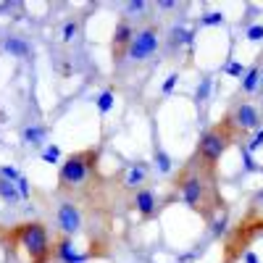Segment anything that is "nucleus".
<instances>
[{
	"mask_svg": "<svg viewBox=\"0 0 263 263\" xmlns=\"http://www.w3.org/2000/svg\"><path fill=\"white\" fill-rule=\"evenodd\" d=\"M260 87V61L258 63H253L250 69L245 71V77H242V92L245 95H250V92H255Z\"/></svg>",
	"mask_w": 263,
	"mask_h": 263,
	"instance_id": "nucleus-13",
	"label": "nucleus"
},
{
	"mask_svg": "<svg viewBox=\"0 0 263 263\" xmlns=\"http://www.w3.org/2000/svg\"><path fill=\"white\" fill-rule=\"evenodd\" d=\"M98 158H100L98 147H84V150H77L71 156H66L58 168V192H69L74 187H82L90 179V174L98 168Z\"/></svg>",
	"mask_w": 263,
	"mask_h": 263,
	"instance_id": "nucleus-4",
	"label": "nucleus"
},
{
	"mask_svg": "<svg viewBox=\"0 0 263 263\" xmlns=\"http://www.w3.org/2000/svg\"><path fill=\"white\" fill-rule=\"evenodd\" d=\"M132 208L140 213L142 221H150V218H156L161 205H158V195L153 192L150 187H140L135 190V197H132Z\"/></svg>",
	"mask_w": 263,
	"mask_h": 263,
	"instance_id": "nucleus-8",
	"label": "nucleus"
},
{
	"mask_svg": "<svg viewBox=\"0 0 263 263\" xmlns=\"http://www.w3.org/2000/svg\"><path fill=\"white\" fill-rule=\"evenodd\" d=\"M260 234H263V213L250 208L242 218H239V224L229 232V237H227V242H224V263L242 260V255L253 245V239L260 237Z\"/></svg>",
	"mask_w": 263,
	"mask_h": 263,
	"instance_id": "nucleus-5",
	"label": "nucleus"
},
{
	"mask_svg": "<svg viewBox=\"0 0 263 263\" xmlns=\"http://www.w3.org/2000/svg\"><path fill=\"white\" fill-rule=\"evenodd\" d=\"M192 32L190 29H184V27H174L171 29V48H177V45H190L192 42Z\"/></svg>",
	"mask_w": 263,
	"mask_h": 263,
	"instance_id": "nucleus-16",
	"label": "nucleus"
},
{
	"mask_svg": "<svg viewBox=\"0 0 263 263\" xmlns=\"http://www.w3.org/2000/svg\"><path fill=\"white\" fill-rule=\"evenodd\" d=\"M250 208H255L258 213H263V190H260V192H255V197H253Z\"/></svg>",
	"mask_w": 263,
	"mask_h": 263,
	"instance_id": "nucleus-28",
	"label": "nucleus"
},
{
	"mask_svg": "<svg viewBox=\"0 0 263 263\" xmlns=\"http://www.w3.org/2000/svg\"><path fill=\"white\" fill-rule=\"evenodd\" d=\"M200 24H203V27H218V24H224V13H218V11L205 13V16L200 18Z\"/></svg>",
	"mask_w": 263,
	"mask_h": 263,
	"instance_id": "nucleus-22",
	"label": "nucleus"
},
{
	"mask_svg": "<svg viewBox=\"0 0 263 263\" xmlns=\"http://www.w3.org/2000/svg\"><path fill=\"white\" fill-rule=\"evenodd\" d=\"M156 166H158L161 174H168L171 171V158H168V153L161 145H156Z\"/></svg>",
	"mask_w": 263,
	"mask_h": 263,
	"instance_id": "nucleus-19",
	"label": "nucleus"
},
{
	"mask_svg": "<svg viewBox=\"0 0 263 263\" xmlns=\"http://www.w3.org/2000/svg\"><path fill=\"white\" fill-rule=\"evenodd\" d=\"M3 48L11 53V55H16V58H27L29 55V45L21 37H8L6 42H3Z\"/></svg>",
	"mask_w": 263,
	"mask_h": 263,
	"instance_id": "nucleus-15",
	"label": "nucleus"
},
{
	"mask_svg": "<svg viewBox=\"0 0 263 263\" xmlns=\"http://www.w3.org/2000/svg\"><path fill=\"white\" fill-rule=\"evenodd\" d=\"M58 229L66 234V237H74L79 234L82 229V211L79 205H74L71 200H66L58 205Z\"/></svg>",
	"mask_w": 263,
	"mask_h": 263,
	"instance_id": "nucleus-9",
	"label": "nucleus"
},
{
	"mask_svg": "<svg viewBox=\"0 0 263 263\" xmlns=\"http://www.w3.org/2000/svg\"><path fill=\"white\" fill-rule=\"evenodd\" d=\"M260 145H263V129H258V135H255V140H253V142L248 145V150L253 153V150H258Z\"/></svg>",
	"mask_w": 263,
	"mask_h": 263,
	"instance_id": "nucleus-29",
	"label": "nucleus"
},
{
	"mask_svg": "<svg viewBox=\"0 0 263 263\" xmlns=\"http://www.w3.org/2000/svg\"><path fill=\"white\" fill-rule=\"evenodd\" d=\"M53 260H58V263H84L87 253H77L74 245H71V237L58 232V234H53Z\"/></svg>",
	"mask_w": 263,
	"mask_h": 263,
	"instance_id": "nucleus-10",
	"label": "nucleus"
},
{
	"mask_svg": "<svg viewBox=\"0 0 263 263\" xmlns=\"http://www.w3.org/2000/svg\"><path fill=\"white\" fill-rule=\"evenodd\" d=\"M242 260H245V263H260V260H258V255H255L253 250H248V253L242 255Z\"/></svg>",
	"mask_w": 263,
	"mask_h": 263,
	"instance_id": "nucleus-31",
	"label": "nucleus"
},
{
	"mask_svg": "<svg viewBox=\"0 0 263 263\" xmlns=\"http://www.w3.org/2000/svg\"><path fill=\"white\" fill-rule=\"evenodd\" d=\"M245 37H248L250 42H258V40H263V24H255V27H250V29L245 32Z\"/></svg>",
	"mask_w": 263,
	"mask_h": 263,
	"instance_id": "nucleus-25",
	"label": "nucleus"
},
{
	"mask_svg": "<svg viewBox=\"0 0 263 263\" xmlns=\"http://www.w3.org/2000/svg\"><path fill=\"white\" fill-rule=\"evenodd\" d=\"M177 197H182V203L190 205V211H195L208 224L213 221V216L227 205L221 192H218V187H216V182L203 177L200 171H195L190 161L179 168L177 177L171 179L168 200H177Z\"/></svg>",
	"mask_w": 263,
	"mask_h": 263,
	"instance_id": "nucleus-1",
	"label": "nucleus"
},
{
	"mask_svg": "<svg viewBox=\"0 0 263 263\" xmlns=\"http://www.w3.org/2000/svg\"><path fill=\"white\" fill-rule=\"evenodd\" d=\"M161 8H174V6H177V3H171V0H163V3H158Z\"/></svg>",
	"mask_w": 263,
	"mask_h": 263,
	"instance_id": "nucleus-32",
	"label": "nucleus"
},
{
	"mask_svg": "<svg viewBox=\"0 0 263 263\" xmlns=\"http://www.w3.org/2000/svg\"><path fill=\"white\" fill-rule=\"evenodd\" d=\"M232 119H234V124L242 129V132H250V129H258L260 126V111H258L255 105H250V103L234 105Z\"/></svg>",
	"mask_w": 263,
	"mask_h": 263,
	"instance_id": "nucleus-11",
	"label": "nucleus"
},
{
	"mask_svg": "<svg viewBox=\"0 0 263 263\" xmlns=\"http://www.w3.org/2000/svg\"><path fill=\"white\" fill-rule=\"evenodd\" d=\"M132 40H135V29H132V21L124 16L119 24H116L114 37H111V58H114V63H121L129 55Z\"/></svg>",
	"mask_w": 263,
	"mask_h": 263,
	"instance_id": "nucleus-7",
	"label": "nucleus"
},
{
	"mask_svg": "<svg viewBox=\"0 0 263 263\" xmlns=\"http://www.w3.org/2000/svg\"><path fill=\"white\" fill-rule=\"evenodd\" d=\"M58 158H61V147L58 145H48L45 150H42V161L45 163H58Z\"/></svg>",
	"mask_w": 263,
	"mask_h": 263,
	"instance_id": "nucleus-21",
	"label": "nucleus"
},
{
	"mask_svg": "<svg viewBox=\"0 0 263 263\" xmlns=\"http://www.w3.org/2000/svg\"><path fill=\"white\" fill-rule=\"evenodd\" d=\"M227 71H229L232 77H245V69H242V63H229V66H227Z\"/></svg>",
	"mask_w": 263,
	"mask_h": 263,
	"instance_id": "nucleus-27",
	"label": "nucleus"
},
{
	"mask_svg": "<svg viewBox=\"0 0 263 263\" xmlns=\"http://www.w3.org/2000/svg\"><path fill=\"white\" fill-rule=\"evenodd\" d=\"M0 237L11 255L24 250L27 263H53V239L42 221H21L11 229H3Z\"/></svg>",
	"mask_w": 263,
	"mask_h": 263,
	"instance_id": "nucleus-3",
	"label": "nucleus"
},
{
	"mask_svg": "<svg viewBox=\"0 0 263 263\" xmlns=\"http://www.w3.org/2000/svg\"><path fill=\"white\" fill-rule=\"evenodd\" d=\"M177 79H179V74H171V77L163 82V87H161V90H163V95H168V92L174 90V84H177Z\"/></svg>",
	"mask_w": 263,
	"mask_h": 263,
	"instance_id": "nucleus-26",
	"label": "nucleus"
},
{
	"mask_svg": "<svg viewBox=\"0 0 263 263\" xmlns=\"http://www.w3.org/2000/svg\"><path fill=\"white\" fill-rule=\"evenodd\" d=\"M239 137H242V129L234 124L232 114H227L221 121H216L213 126H208L203 135H200V140H197V147H195V156L190 158L192 168L200 171L203 177H208V179L216 182V179H218V174H216L218 161L224 158V153L229 150V145L237 142Z\"/></svg>",
	"mask_w": 263,
	"mask_h": 263,
	"instance_id": "nucleus-2",
	"label": "nucleus"
},
{
	"mask_svg": "<svg viewBox=\"0 0 263 263\" xmlns=\"http://www.w3.org/2000/svg\"><path fill=\"white\" fill-rule=\"evenodd\" d=\"M211 84H213L211 77H203V79H200V84H197V90H195V100H197V103H208V98H211Z\"/></svg>",
	"mask_w": 263,
	"mask_h": 263,
	"instance_id": "nucleus-18",
	"label": "nucleus"
},
{
	"mask_svg": "<svg viewBox=\"0 0 263 263\" xmlns=\"http://www.w3.org/2000/svg\"><path fill=\"white\" fill-rule=\"evenodd\" d=\"M147 171H150L147 161H137V163H132V166H129V171H126L124 187H126V190H140V187L145 184V179H147Z\"/></svg>",
	"mask_w": 263,
	"mask_h": 263,
	"instance_id": "nucleus-12",
	"label": "nucleus"
},
{
	"mask_svg": "<svg viewBox=\"0 0 263 263\" xmlns=\"http://www.w3.org/2000/svg\"><path fill=\"white\" fill-rule=\"evenodd\" d=\"M158 40H161V32L156 24H150L140 32H135V40H132V48H129V58L132 61H147L153 53L158 50Z\"/></svg>",
	"mask_w": 263,
	"mask_h": 263,
	"instance_id": "nucleus-6",
	"label": "nucleus"
},
{
	"mask_svg": "<svg viewBox=\"0 0 263 263\" xmlns=\"http://www.w3.org/2000/svg\"><path fill=\"white\" fill-rule=\"evenodd\" d=\"M0 197H3L6 203L16 205V203L21 200V192H18V184H16V182H11V179H3V177H0Z\"/></svg>",
	"mask_w": 263,
	"mask_h": 263,
	"instance_id": "nucleus-14",
	"label": "nucleus"
},
{
	"mask_svg": "<svg viewBox=\"0 0 263 263\" xmlns=\"http://www.w3.org/2000/svg\"><path fill=\"white\" fill-rule=\"evenodd\" d=\"M42 137H45V126H27L24 129V142L27 145H42Z\"/></svg>",
	"mask_w": 263,
	"mask_h": 263,
	"instance_id": "nucleus-17",
	"label": "nucleus"
},
{
	"mask_svg": "<svg viewBox=\"0 0 263 263\" xmlns=\"http://www.w3.org/2000/svg\"><path fill=\"white\" fill-rule=\"evenodd\" d=\"M114 90H105V92H100V98H98V111L105 116L108 111H111V108H114Z\"/></svg>",
	"mask_w": 263,
	"mask_h": 263,
	"instance_id": "nucleus-20",
	"label": "nucleus"
},
{
	"mask_svg": "<svg viewBox=\"0 0 263 263\" xmlns=\"http://www.w3.org/2000/svg\"><path fill=\"white\" fill-rule=\"evenodd\" d=\"M79 32V24L77 21H66V27H63V42H71Z\"/></svg>",
	"mask_w": 263,
	"mask_h": 263,
	"instance_id": "nucleus-23",
	"label": "nucleus"
},
{
	"mask_svg": "<svg viewBox=\"0 0 263 263\" xmlns=\"http://www.w3.org/2000/svg\"><path fill=\"white\" fill-rule=\"evenodd\" d=\"M0 177H3V179H11V182H18L21 174H18L13 166H3V168H0Z\"/></svg>",
	"mask_w": 263,
	"mask_h": 263,
	"instance_id": "nucleus-24",
	"label": "nucleus"
},
{
	"mask_svg": "<svg viewBox=\"0 0 263 263\" xmlns=\"http://www.w3.org/2000/svg\"><path fill=\"white\" fill-rule=\"evenodd\" d=\"M126 11H145V3L142 0H132V3H126Z\"/></svg>",
	"mask_w": 263,
	"mask_h": 263,
	"instance_id": "nucleus-30",
	"label": "nucleus"
}]
</instances>
